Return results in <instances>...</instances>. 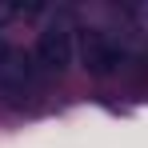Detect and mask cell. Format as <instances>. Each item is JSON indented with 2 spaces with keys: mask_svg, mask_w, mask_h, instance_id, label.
Returning a JSON list of instances; mask_svg holds the SVG:
<instances>
[{
  "mask_svg": "<svg viewBox=\"0 0 148 148\" xmlns=\"http://www.w3.org/2000/svg\"><path fill=\"white\" fill-rule=\"evenodd\" d=\"M40 76H64L76 60V28L64 12H56L48 24L40 28L36 36V52H32Z\"/></svg>",
  "mask_w": 148,
  "mask_h": 148,
  "instance_id": "obj_1",
  "label": "cell"
},
{
  "mask_svg": "<svg viewBox=\"0 0 148 148\" xmlns=\"http://www.w3.org/2000/svg\"><path fill=\"white\" fill-rule=\"evenodd\" d=\"M80 60H84V72L88 76L108 80V76L124 72V68L132 64V48H128V40H120L116 32L88 28V32H80Z\"/></svg>",
  "mask_w": 148,
  "mask_h": 148,
  "instance_id": "obj_2",
  "label": "cell"
},
{
  "mask_svg": "<svg viewBox=\"0 0 148 148\" xmlns=\"http://www.w3.org/2000/svg\"><path fill=\"white\" fill-rule=\"evenodd\" d=\"M40 80L44 76L28 52H4L0 56V92L4 96H28V92H36Z\"/></svg>",
  "mask_w": 148,
  "mask_h": 148,
  "instance_id": "obj_3",
  "label": "cell"
}]
</instances>
